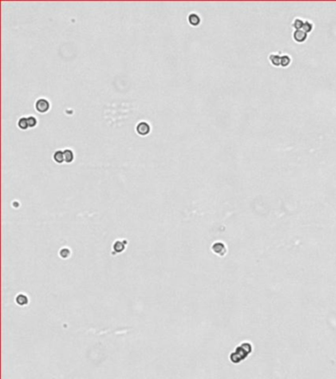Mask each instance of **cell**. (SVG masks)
<instances>
[{"mask_svg": "<svg viewBox=\"0 0 336 379\" xmlns=\"http://www.w3.org/2000/svg\"><path fill=\"white\" fill-rule=\"evenodd\" d=\"M36 109L39 113H42V114L46 113L49 109V102L44 98L39 99L36 102Z\"/></svg>", "mask_w": 336, "mask_h": 379, "instance_id": "6da1fadb", "label": "cell"}, {"mask_svg": "<svg viewBox=\"0 0 336 379\" xmlns=\"http://www.w3.org/2000/svg\"><path fill=\"white\" fill-rule=\"evenodd\" d=\"M136 131L140 135H147L150 133V125L146 122L139 123L136 126Z\"/></svg>", "mask_w": 336, "mask_h": 379, "instance_id": "7a4b0ae2", "label": "cell"}, {"mask_svg": "<svg viewBox=\"0 0 336 379\" xmlns=\"http://www.w3.org/2000/svg\"><path fill=\"white\" fill-rule=\"evenodd\" d=\"M188 22L191 26H198L200 24V17L195 13H191L188 15Z\"/></svg>", "mask_w": 336, "mask_h": 379, "instance_id": "3957f363", "label": "cell"}, {"mask_svg": "<svg viewBox=\"0 0 336 379\" xmlns=\"http://www.w3.org/2000/svg\"><path fill=\"white\" fill-rule=\"evenodd\" d=\"M53 160L58 164H61L63 162H65V159H64V154H63V151L61 150H57L54 154H53Z\"/></svg>", "mask_w": 336, "mask_h": 379, "instance_id": "277c9868", "label": "cell"}, {"mask_svg": "<svg viewBox=\"0 0 336 379\" xmlns=\"http://www.w3.org/2000/svg\"><path fill=\"white\" fill-rule=\"evenodd\" d=\"M63 154H64V159L66 163H71L74 159V153L70 149H65L63 150Z\"/></svg>", "mask_w": 336, "mask_h": 379, "instance_id": "5b68a950", "label": "cell"}, {"mask_svg": "<svg viewBox=\"0 0 336 379\" xmlns=\"http://www.w3.org/2000/svg\"><path fill=\"white\" fill-rule=\"evenodd\" d=\"M18 126L21 129H27L29 128L28 124V119L27 118H21L18 122Z\"/></svg>", "mask_w": 336, "mask_h": 379, "instance_id": "8992f818", "label": "cell"}, {"mask_svg": "<svg viewBox=\"0 0 336 379\" xmlns=\"http://www.w3.org/2000/svg\"><path fill=\"white\" fill-rule=\"evenodd\" d=\"M295 39H296L298 42H303L306 39V34L302 31H297L295 33Z\"/></svg>", "mask_w": 336, "mask_h": 379, "instance_id": "52a82bcc", "label": "cell"}, {"mask_svg": "<svg viewBox=\"0 0 336 379\" xmlns=\"http://www.w3.org/2000/svg\"><path fill=\"white\" fill-rule=\"evenodd\" d=\"M28 119V124H29V128H34V126H36V124H37V119L35 118V117H29V118H27Z\"/></svg>", "mask_w": 336, "mask_h": 379, "instance_id": "ba28073f", "label": "cell"}]
</instances>
